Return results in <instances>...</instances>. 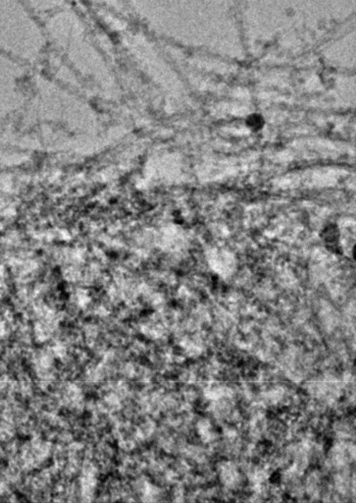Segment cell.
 Returning a JSON list of instances; mask_svg holds the SVG:
<instances>
[{"label":"cell","instance_id":"cell-1","mask_svg":"<svg viewBox=\"0 0 356 503\" xmlns=\"http://www.w3.org/2000/svg\"><path fill=\"white\" fill-rule=\"evenodd\" d=\"M321 238L323 239V241L325 242L326 246L329 249H331V250L336 249V253H339L338 249L341 248L339 245L340 232H339V227L337 225L329 224L328 226H326L321 233Z\"/></svg>","mask_w":356,"mask_h":503},{"label":"cell","instance_id":"cell-2","mask_svg":"<svg viewBox=\"0 0 356 503\" xmlns=\"http://www.w3.org/2000/svg\"><path fill=\"white\" fill-rule=\"evenodd\" d=\"M246 126L251 131H260L264 127V119L259 114H252L247 118Z\"/></svg>","mask_w":356,"mask_h":503}]
</instances>
